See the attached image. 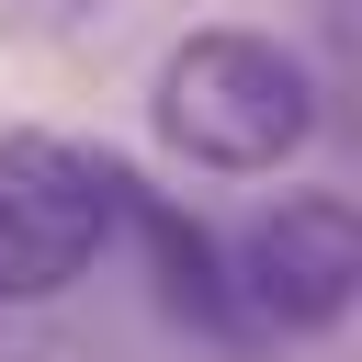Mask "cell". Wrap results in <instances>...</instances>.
I'll return each mask as SVG.
<instances>
[{"instance_id":"1","label":"cell","mask_w":362,"mask_h":362,"mask_svg":"<svg viewBox=\"0 0 362 362\" xmlns=\"http://www.w3.org/2000/svg\"><path fill=\"white\" fill-rule=\"evenodd\" d=\"M317 68L283 45V34H249V23H204L158 57V90H147V124L181 170H215V181H272L317 147Z\"/></svg>"},{"instance_id":"2","label":"cell","mask_w":362,"mask_h":362,"mask_svg":"<svg viewBox=\"0 0 362 362\" xmlns=\"http://www.w3.org/2000/svg\"><path fill=\"white\" fill-rule=\"evenodd\" d=\"M124 181H136L124 158H102L57 124H11L0 136V305H45L113 249Z\"/></svg>"},{"instance_id":"3","label":"cell","mask_w":362,"mask_h":362,"mask_svg":"<svg viewBox=\"0 0 362 362\" xmlns=\"http://www.w3.org/2000/svg\"><path fill=\"white\" fill-rule=\"evenodd\" d=\"M238 339H328L362 305V215L339 192H283L226 238Z\"/></svg>"},{"instance_id":"4","label":"cell","mask_w":362,"mask_h":362,"mask_svg":"<svg viewBox=\"0 0 362 362\" xmlns=\"http://www.w3.org/2000/svg\"><path fill=\"white\" fill-rule=\"evenodd\" d=\"M124 226H136L147 260H158V305H170L181 328H204V339H238V305H226V238H215L204 215H181V204L136 192V181H124Z\"/></svg>"},{"instance_id":"5","label":"cell","mask_w":362,"mask_h":362,"mask_svg":"<svg viewBox=\"0 0 362 362\" xmlns=\"http://www.w3.org/2000/svg\"><path fill=\"white\" fill-rule=\"evenodd\" d=\"M102 0H0V45H79Z\"/></svg>"}]
</instances>
